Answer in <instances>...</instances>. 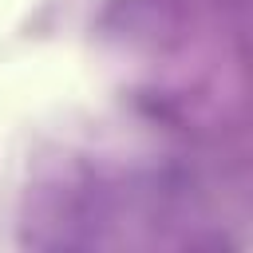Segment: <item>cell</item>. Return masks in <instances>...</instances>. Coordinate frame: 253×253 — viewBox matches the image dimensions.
Instances as JSON below:
<instances>
[]
</instances>
